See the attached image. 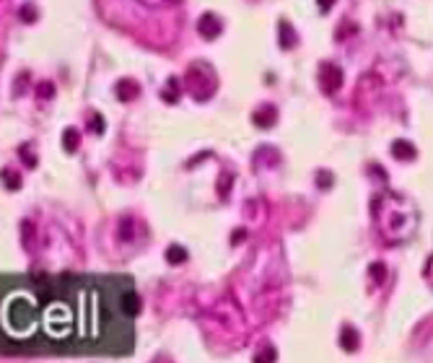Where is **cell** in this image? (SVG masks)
I'll return each instance as SVG.
<instances>
[{"label":"cell","mask_w":433,"mask_h":363,"mask_svg":"<svg viewBox=\"0 0 433 363\" xmlns=\"http://www.w3.org/2000/svg\"><path fill=\"white\" fill-rule=\"evenodd\" d=\"M374 216H376V223H379V231H381L384 241H389V244L410 239L415 226H417L415 205L397 192H389V195H384V198H379V203L374 205Z\"/></svg>","instance_id":"cell-1"},{"label":"cell","mask_w":433,"mask_h":363,"mask_svg":"<svg viewBox=\"0 0 433 363\" xmlns=\"http://www.w3.org/2000/svg\"><path fill=\"white\" fill-rule=\"evenodd\" d=\"M187 88L192 91V96L205 101L213 96L215 91V75L210 73V68L207 65H192L187 70Z\"/></svg>","instance_id":"cell-2"},{"label":"cell","mask_w":433,"mask_h":363,"mask_svg":"<svg viewBox=\"0 0 433 363\" xmlns=\"http://www.w3.org/2000/svg\"><path fill=\"white\" fill-rule=\"evenodd\" d=\"M319 83H322V88H324V94H335V91L342 86V70H340L337 65H332V63L322 65V70H319Z\"/></svg>","instance_id":"cell-3"},{"label":"cell","mask_w":433,"mask_h":363,"mask_svg":"<svg viewBox=\"0 0 433 363\" xmlns=\"http://www.w3.org/2000/svg\"><path fill=\"white\" fill-rule=\"evenodd\" d=\"M197 32L202 39H215L221 34V19L215 13H202L200 21H197Z\"/></svg>","instance_id":"cell-4"},{"label":"cell","mask_w":433,"mask_h":363,"mask_svg":"<svg viewBox=\"0 0 433 363\" xmlns=\"http://www.w3.org/2000/svg\"><path fill=\"white\" fill-rule=\"evenodd\" d=\"M114 94H117L119 101H132V99L138 96V83H135V81H130V78H122V81L117 83Z\"/></svg>","instance_id":"cell-5"},{"label":"cell","mask_w":433,"mask_h":363,"mask_svg":"<svg viewBox=\"0 0 433 363\" xmlns=\"http://www.w3.org/2000/svg\"><path fill=\"white\" fill-rule=\"evenodd\" d=\"M392 153L399 161H412L415 158V145L412 143H405V140H394L392 143Z\"/></svg>","instance_id":"cell-6"},{"label":"cell","mask_w":433,"mask_h":363,"mask_svg":"<svg viewBox=\"0 0 433 363\" xmlns=\"http://www.w3.org/2000/svg\"><path fill=\"white\" fill-rule=\"evenodd\" d=\"M278 39H280V47H283V50H291L293 44H296V32L291 29L288 21H283V24H280V29H278Z\"/></svg>","instance_id":"cell-7"},{"label":"cell","mask_w":433,"mask_h":363,"mask_svg":"<svg viewBox=\"0 0 433 363\" xmlns=\"http://www.w3.org/2000/svg\"><path fill=\"white\" fill-rule=\"evenodd\" d=\"M255 125H260V127H270V125H275V119H278V112L273 109V107H262L260 112H255Z\"/></svg>","instance_id":"cell-8"},{"label":"cell","mask_w":433,"mask_h":363,"mask_svg":"<svg viewBox=\"0 0 433 363\" xmlns=\"http://www.w3.org/2000/svg\"><path fill=\"white\" fill-rule=\"evenodd\" d=\"M119 239H122V241H132V239H135V218L125 216L122 221H119Z\"/></svg>","instance_id":"cell-9"},{"label":"cell","mask_w":433,"mask_h":363,"mask_svg":"<svg viewBox=\"0 0 433 363\" xmlns=\"http://www.w3.org/2000/svg\"><path fill=\"white\" fill-rule=\"evenodd\" d=\"M342 335H345L340 340L342 347H345V350H355V347H358V332L353 327H345V329H342Z\"/></svg>","instance_id":"cell-10"},{"label":"cell","mask_w":433,"mask_h":363,"mask_svg":"<svg viewBox=\"0 0 433 363\" xmlns=\"http://www.w3.org/2000/svg\"><path fill=\"white\" fill-rule=\"evenodd\" d=\"M125 311H127L130 316H135V314L140 311V298H138L135 293H127V296H125Z\"/></svg>","instance_id":"cell-11"},{"label":"cell","mask_w":433,"mask_h":363,"mask_svg":"<svg viewBox=\"0 0 433 363\" xmlns=\"http://www.w3.org/2000/svg\"><path fill=\"white\" fill-rule=\"evenodd\" d=\"M166 260H169L171 265H176V262H184V260H187V252H184V247H169V252H166Z\"/></svg>","instance_id":"cell-12"},{"label":"cell","mask_w":433,"mask_h":363,"mask_svg":"<svg viewBox=\"0 0 433 363\" xmlns=\"http://www.w3.org/2000/svg\"><path fill=\"white\" fill-rule=\"evenodd\" d=\"M78 143H81L78 132H76V130H68V132H65V148H68V150H76Z\"/></svg>","instance_id":"cell-13"},{"label":"cell","mask_w":433,"mask_h":363,"mask_svg":"<svg viewBox=\"0 0 433 363\" xmlns=\"http://www.w3.org/2000/svg\"><path fill=\"white\" fill-rule=\"evenodd\" d=\"M368 272L374 275V280H376V283H384V280H386V267H384V265H371V267H368Z\"/></svg>","instance_id":"cell-14"},{"label":"cell","mask_w":433,"mask_h":363,"mask_svg":"<svg viewBox=\"0 0 433 363\" xmlns=\"http://www.w3.org/2000/svg\"><path fill=\"white\" fill-rule=\"evenodd\" d=\"M145 8H166V6H174L176 0H140Z\"/></svg>","instance_id":"cell-15"},{"label":"cell","mask_w":433,"mask_h":363,"mask_svg":"<svg viewBox=\"0 0 433 363\" xmlns=\"http://www.w3.org/2000/svg\"><path fill=\"white\" fill-rule=\"evenodd\" d=\"M3 179H6V185L13 187V190H19V187H21V176H19V174H8V169H6Z\"/></svg>","instance_id":"cell-16"},{"label":"cell","mask_w":433,"mask_h":363,"mask_svg":"<svg viewBox=\"0 0 433 363\" xmlns=\"http://www.w3.org/2000/svg\"><path fill=\"white\" fill-rule=\"evenodd\" d=\"M317 185H319V187H322V185L330 187V185H332V176H330V174H324V176L319 174V176H317Z\"/></svg>","instance_id":"cell-17"},{"label":"cell","mask_w":433,"mask_h":363,"mask_svg":"<svg viewBox=\"0 0 433 363\" xmlns=\"http://www.w3.org/2000/svg\"><path fill=\"white\" fill-rule=\"evenodd\" d=\"M317 3H319V11H322V13H327V11L332 8V3H335V0H317Z\"/></svg>","instance_id":"cell-18"},{"label":"cell","mask_w":433,"mask_h":363,"mask_svg":"<svg viewBox=\"0 0 433 363\" xmlns=\"http://www.w3.org/2000/svg\"><path fill=\"white\" fill-rule=\"evenodd\" d=\"M244 234H247V231H236V236H234V244H236V241H244Z\"/></svg>","instance_id":"cell-19"}]
</instances>
